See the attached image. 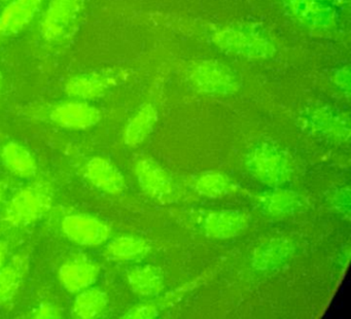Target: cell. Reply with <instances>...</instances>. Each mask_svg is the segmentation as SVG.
Masks as SVG:
<instances>
[{"instance_id": "1", "label": "cell", "mask_w": 351, "mask_h": 319, "mask_svg": "<svg viewBox=\"0 0 351 319\" xmlns=\"http://www.w3.org/2000/svg\"><path fill=\"white\" fill-rule=\"evenodd\" d=\"M55 191L48 180H36L16 191L3 205L0 224L5 228H24L42 220L52 208Z\"/></svg>"}, {"instance_id": "2", "label": "cell", "mask_w": 351, "mask_h": 319, "mask_svg": "<svg viewBox=\"0 0 351 319\" xmlns=\"http://www.w3.org/2000/svg\"><path fill=\"white\" fill-rule=\"evenodd\" d=\"M213 43L227 53L248 59H267L275 53L270 37L252 25H232L213 34Z\"/></svg>"}, {"instance_id": "3", "label": "cell", "mask_w": 351, "mask_h": 319, "mask_svg": "<svg viewBox=\"0 0 351 319\" xmlns=\"http://www.w3.org/2000/svg\"><path fill=\"white\" fill-rule=\"evenodd\" d=\"M245 166L256 180L275 189L289 182L293 174V164L287 154L267 142L256 144L250 150Z\"/></svg>"}, {"instance_id": "4", "label": "cell", "mask_w": 351, "mask_h": 319, "mask_svg": "<svg viewBox=\"0 0 351 319\" xmlns=\"http://www.w3.org/2000/svg\"><path fill=\"white\" fill-rule=\"evenodd\" d=\"M83 12V0H51L43 16L40 32L51 45L69 40L79 24Z\"/></svg>"}, {"instance_id": "5", "label": "cell", "mask_w": 351, "mask_h": 319, "mask_svg": "<svg viewBox=\"0 0 351 319\" xmlns=\"http://www.w3.org/2000/svg\"><path fill=\"white\" fill-rule=\"evenodd\" d=\"M193 86L199 92L217 96H227L237 92L239 78L225 64L215 61H201L190 72Z\"/></svg>"}, {"instance_id": "6", "label": "cell", "mask_w": 351, "mask_h": 319, "mask_svg": "<svg viewBox=\"0 0 351 319\" xmlns=\"http://www.w3.org/2000/svg\"><path fill=\"white\" fill-rule=\"evenodd\" d=\"M63 234L81 246L97 247L110 240L112 228L97 216L75 213L65 216L61 222Z\"/></svg>"}, {"instance_id": "7", "label": "cell", "mask_w": 351, "mask_h": 319, "mask_svg": "<svg viewBox=\"0 0 351 319\" xmlns=\"http://www.w3.org/2000/svg\"><path fill=\"white\" fill-rule=\"evenodd\" d=\"M306 129L334 143H345L350 137L349 119L337 111L326 107L309 109L303 115Z\"/></svg>"}, {"instance_id": "8", "label": "cell", "mask_w": 351, "mask_h": 319, "mask_svg": "<svg viewBox=\"0 0 351 319\" xmlns=\"http://www.w3.org/2000/svg\"><path fill=\"white\" fill-rule=\"evenodd\" d=\"M134 172L139 187L152 199L170 202L176 198V185L173 178L153 158H141L135 164Z\"/></svg>"}, {"instance_id": "9", "label": "cell", "mask_w": 351, "mask_h": 319, "mask_svg": "<svg viewBox=\"0 0 351 319\" xmlns=\"http://www.w3.org/2000/svg\"><path fill=\"white\" fill-rule=\"evenodd\" d=\"M295 21L311 30L326 32L337 25L334 8L324 0H283Z\"/></svg>"}, {"instance_id": "10", "label": "cell", "mask_w": 351, "mask_h": 319, "mask_svg": "<svg viewBox=\"0 0 351 319\" xmlns=\"http://www.w3.org/2000/svg\"><path fill=\"white\" fill-rule=\"evenodd\" d=\"M120 73L106 71L87 72L71 76L65 82V93L79 100L92 101L104 97L112 86L118 84Z\"/></svg>"}, {"instance_id": "11", "label": "cell", "mask_w": 351, "mask_h": 319, "mask_svg": "<svg viewBox=\"0 0 351 319\" xmlns=\"http://www.w3.org/2000/svg\"><path fill=\"white\" fill-rule=\"evenodd\" d=\"M50 119L64 129L87 130L97 125L101 113L88 101L71 99L55 105L51 109Z\"/></svg>"}, {"instance_id": "12", "label": "cell", "mask_w": 351, "mask_h": 319, "mask_svg": "<svg viewBox=\"0 0 351 319\" xmlns=\"http://www.w3.org/2000/svg\"><path fill=\"white\" fill-rule=\"evenodd\" d=\"M99 275V265L84 255L69 257L58 272L59 281L71 294H77L93 285Z\"/></svg>"}, {"instance_id": "13", "label": "cell", "mask_w": 351, "mask_h": 319, "mask_svg": "<svg viewBox=\"0 0 351 319\" xmlns=\"http://www.w3.org/2000/svg\"><path fill=\"white\" fill-rule=\"evenodd\" d=\"M250 217L240 210H215L203 216L201 226L203 232L213 239L226 240L235 238L245 232Z\"/></svg>"}, {"instance_id": "14", "label": "cell", "mask_w": 351, "mask_h": 319, "mask_svg": "<svg viewBox=\"0 0 351 319\" xmlns=\"http://www.w3.org/2000/svg\"><path fill=\"white\" fill-rule=\"evenodd\" d=\"M44 0H10L0 12V40L21 33L40 12Z\"/></svg>"}, {"instance_id": "15", "label": "cell", "mask_w": 351, "mask_h": 319, "mask_svg": "<svg viewBox=\"0 0 351 319\" xmlns=\"http://www.w3.org/2000/svg\"><path fill=\"white\" fill-rule=\"evenodd\" d=\"M295 252L291 239L276 237L256 247L252 255V267L256 271L271 272L287 263Z\"/></svg>"}, {"instance_id": "16", "label": "cell", "mask_w": 351, "mask_h": 319, "mask_svg": "<svg viewBox=\"0 0 351 319\" xmlns=\"http://www.w3.org/2000/svg\"><path fill=\"white\" fill-rule=\"evenodd\" d=\"M85 177L93 187L110 195H119L126 187L124 175L104 156H94L85 166Z\"/></svg>"}, {"instance_id": "17", "label": "cell", "mask_w": 351, "mask_h": 319, "mask_svg": "<svg viewBox=\"0 0 351 319\" xmlns=\"http://www.w3.org/2000/svg\"><path fill=\"white\" fill-rule=\"evenodd\" d=\"M258 207L271 217H287L303 211L305 199L295 191L289 189H276L267 191L256 198Z\"/></svg>"}, {"instance_id": "18", "label": "cell", "mask_w": 351, "mask_h": 319, "mask_svg": "<svg viewBox=\"0 0 351 319\" xmlns=\"http://www.w3.org/2000/svg\"><path fill=\"white\" fill-rule=\"evenodd\" d=\"M29 268L25 253H17L0 269V305H7L17 296Z\"/></svg>"}, {"instance_id": "19", "label": "cell", "mask_w": 351, "mask_h": 319, "mask_svg": "<svg viewBox=\"0 0 351 319\" xmlns=\"http://www.w3.org/2000/svg\"><path fill=\"white\" fill-rule=\"evenodd\" d=\"M131 290L143 298H153L165 287L163 271L153 265H137L127 272Z\"/></svg>"}, {"instance_id": "20", "label": "cell", "mask_w": 351, "mask_h": 319, "mask_svg": "<svg viewBox=\"0 0 351 319\" xmlns=\"http://www.w3.org/2000/svg\"><path fill=\"white\" fill-rule=\"evenodd\" d=\"M1 161L8 171L20 178H32L38 172V162L26 146L11 141L1 150Z\"/></svg>"}, {"instance_id": "21", "label": "cell", "mask_w": 351, "mask_h": 319, "mask_svg": "<svg viewBox=\"0 0 351 319\" xmlns=\"http://www.w3.org/2000/svg\"><path fill=\"white\" fill-rule=\"evenodd\" d=\"M158 113L153 104H145L134 113L124 130V142L128 146L143 143L153 131L157 123Z\"/></svg>"}, {"instance_id": "22", "label": "cell", "mask_w": 351, "mask_h": 319, "mask_svg": "<svg viewBox=\"0 0 351 319\" xmlns=\"http://www.w3.org/2000/svg\"><path fill=\"white\" fill-rule=\"evenodd\" d=\"M151 245L145 239L136 235H122L108 242L106 255L119 261H139L147 257Z\"/></svg>"}, {"instance_id": "23", "label": "cell", "mask_w": 351, "mask_h": 319, "mask_svg": "<svg viewBox=\"0 0 351 319\" xmlns=\"http://www.w3.org/2000/svg\"><path fill=\"white\" fill-rule=\"evenodd\" d=\"M77 294L73 305V315L75 318H97L108 308V294L100 288L90 286Z\"/></svg>"}, {"instance_id": "24", "label": "cell", "mask_w": 351, "mask_h": 319, "mask_svg": "<svg viewBox=\"0 0 351 319\" xmlns=\"http://www.w3.org/2000/svg\"><path fill=\"white\" fill-rule=\"evenodd\" d=\"M197 193L207 198H221L235 191L233 182L228 175L217 171H209L199 175L194 181Z\"/></svg>"}, {"instance_id": "25", "label": "cell", "mask_w": 351, "mask_h": 319, "mask_svg": "<svg viewBox=\"0 0 351 319\" xmlns=\"http://www.w3.org/2000/svg\"><path fill=\"white\" fill-rule=\"evenodd\" d=\"M160 310L156 303H143L135 305L125 313L123 318L126 319H152L159 315Z\"/></svg>"}, {"instance_id": "26", "label": "cell", "mask_w": 351, "mask_h": 319, "mask_svg": "<svg viewBox=\"0 0 351 319\" xmlns=\"http://www.w3.org/2000/svg\"><path fill=\"white\" fill-rule=\"evenodd\" d=\"M34 317L36 319L61 318L62 311L55 305L51 304V303H43L34 310Z\"/></svg>"}, {"instance_id": "27", "label": "cell", "mask_w": 351, "mask_h": 319, "mask_svg": "<svg viewBox=\"0 0 351 319\" xmlns=\"http://www.w3.org/2000/svg\"><path fill=\"white\" fill-rule=\"evenodd\" d=\"M349 197H350L349 189H342L335 196L332 205L336 209H340V211L343 213H349V205H350Z\"/></svg>"}, {"instance_id": "28", "label": "cell", "mask_w": 351, "mask_h": 319, "mask_svg": "<svg viewBox=\"0 0 351 319\" xmlns=\"http://www.w3.org/2000/svg\"><path fill=\"white\" fill-rule=\"evenodd\" d=\"M8 191H9V185H8L7 181L0 179V209L5 205Z\"/></svg>"}, {"instance_id": "29", "label": "cell", "mask_w": 351, "mask_h": 319, "mask_svg": "<svg viewBox=\"0 0 351 319\" xmlns=\"http://www.w3.org/2000/svg\"><path fill=\"white\" fill-rule=\"evenodd\" d=\"M338 78L336 80V84H340L341 88L343 90H349V72H344V70L341 71V73H339Z\"/></svg>"}, {"instance_id": "30", "label": "cell", "mask_w": 351, "mask_h": 319, "mask_svg": "<svg viewBox=\"0 0 351 319\" xmlns=\"http://www.w3.org/2000/svg\"><path fill=\"white\" fill-rule=\"evenodd\" d=\"M8 252H9V248H8L7 243L5 241H0V269L3 268L7 261Z\"/></svg>"}, {"instance_id": "31", "label": "cell", "mask_w": 351, "mask_h": 319, "mask_svg": "<svg viewBox=\"0 0 351 319\" xmlns=\"http://www.w3.org/2000/svg\"><path fill=\"white\" fill-rule=\"evenodd\" d=\"M324 1L328 2V3L336 4L338 6H346L349 3V0H324Z\"/></svg>"}, {"instance_id": "32", "label": "cell", "mask_w": 351, "mask_h": 319, "mask_svg": "<svg viewBox=\"0 0 351 319\" xmlns=\"http://www.w3.org/2000/svg\"><path fill=\"white\" fill-rule=\"evenodd\" d=\"M3 72L0 71V91H1V88H3Z\"/></svg>"}, {"instance_id": "33", "label": "cell", "mask_w": 351, "mask_h": 319, "mask_svg": "<svg viewBox=\"0 0 351 319\" xmlns=\"http://www.w3.org/2000/svg\"><path fill=\"white\" fill-rule=\"evenodd\" d=\"M0 1L7 2V1H10V0H0Z\"/></svg>"}]
</instances>
